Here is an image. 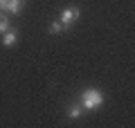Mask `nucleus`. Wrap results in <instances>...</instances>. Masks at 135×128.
I'll use <instances>...</instances> for the list:
<instances>
[{
  "instance_id": "f257e3e1",
  "label": "nucleus",
  "mask_w": 135,
  "mask_h": 128,
  "mask_svg": "<svg viewBox=\"0 0 135 128\" xmlns=\"http://www.w3.org/2000/svg\"><path fill=\"white\" fill-rule=\"evenodd\" d=\"M79 101H81V108L97 110V108H101V104H104V92L97 90V88H86V90L81 92V97H79Z\"/></svg>"
},
{
  "instance_id": "f03ea898",
  "label": "nucleus",
  "mask_w": 135,
  "mask_h": 128,
  "mask_svg": "<svg viewBox=\"0 0 135 128\" xmlns=\"http://www.w3.org/2000/svg\"><path fill=\"white\" fill-rule=\"evenodd\" d=\"M79 16H81V9H79L77 5H70V7H65V9L61 11V23L65 25V27H70Z\"/></svg>"
},
{
  "instance_id": "7ed1b4c3",
  "label": "nucleus",
  "mask_w": 135,
  "mask_h": 128,
  "mask_svg": "<svg viewBox=\"0 0 135 128\" xmlns=\"http://www.w3.org/2000/svg\"><path fill=\"white\" fill-rule=\"evenodd\" d=\"M20 9H23V0H7L5 7H2V11L5 14H11V16L20 14Z\"/></svg>"
},
{
  "instance_id": "20e7f679",
  "label": "nucleus",
  "mask_w": 135,
  "mask_h": 128,
  "mask_svg": "<svg viewBox=\"0 0 135 128\" xmlns=\"http://www.w3.org/2000/svg\"><path fill=\"white\" fill-rule=\"evenodd\" d=\"M16 41H18V32H16V29L9 27L5 34H2V45H5V47H14Z\"/></svg>"
},
{
  "instance_id": "39448f33",
  "label": "nucleus",
  "mask_w": 135,
  "mask_h": 128,
  "mask_svg": "<svg viewBox=\"0 0 135 128\" xmlns=\"http://www.w3.org/2000/svg\"><path fill=\"white\" fill-rule=\"evenodd\" d=\"M81 115H83L81 106H77V104H70V106H68V117H70V119H79Z\"/></svg>"
},
{
  "instance_id": "423d86ee",
  "label": "nucleus",
  "mask_w": 135,
  "mask_h": 128,
  "mask_svg": "<svg viewBox=\"0 0 135 128\" xmlns=\"http://www.w3.org/2000/svg\"><path fill=\"white\" fill-rule=\"evenodd\" d=\"M47 29H50V34H63V32H65L68 27H65V25L61 23V20H52Z\"/></svg>"
},
{
  "instance_id": "0eeeda50",
  "label": "nucleus",
  "mask_w": 135,
  "mask_h": 128,
  "mask_svg": "<svg viewBox=\"0 0 135 128\" xmlns=\"http://www.w3.org/2000/svg\"><path fill=\"white\" fill-rule=\"evenodd\" d=\"M9 27H11V23H9V18H7V14L0 11V34H5Z\"/></svg>"
},
{
  "instance_id": "6e6552de",
  "label": "nucleus",
  "mask_w": 135,
  "mask_h": 128,
  "mask_svg": "<svg viewBox=\"0 0 135 128\" xmlns=\"http://www.w3.org/2000/svg\"><path fill=\"white\" fill-rule=\"evenodd\" d=\"M5 2H7V0H0V11H2V7H5Z\"/></svg>"
}]
</instances>
